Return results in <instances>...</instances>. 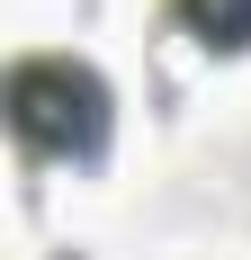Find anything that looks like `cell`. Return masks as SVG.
<instances>
[{
	"label": "cell",
	"instance_id": "1",
	"mask_svg": "<svg viewBox=\"0 0 251 260\" xmlns=\"http://www.w3.org/2000/svg\"><path fill=\"white\" fill-rule=\"evenodd\" d=\"M0 108H9L18 153L36 161H99L117 135V90L81 54H18L0 81Z\"/></svg>",
	"mask_w": 251,
	"mask_h": 260
},
{
	"label": "cell",
	"instance_id": "2",
	"mask_svg": "<svg viewBox=\"0 0 251 260\" xmlns=\"http://www.w3.org/2000/svg\"><path fill=\"white\" fill-rule=\"evenodd\" d=\"M171 18L206 54H251V0H171Z\"/></svg>",
	"mask_w": 251,
	"mask_h": 260
}]
</instances>
